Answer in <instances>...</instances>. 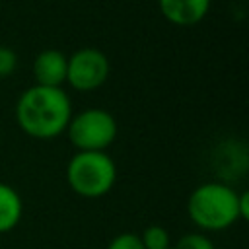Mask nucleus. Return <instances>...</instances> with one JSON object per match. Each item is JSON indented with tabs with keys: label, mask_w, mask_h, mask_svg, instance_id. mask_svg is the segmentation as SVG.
<instances>
[{
	"label": "nucleus",
	"mask_w": 249,
	"mask_h": 249,
	"mask_svg": "<svg viewBox=\"0 0 249 249\" xmlns=\"http://www.w3.org/2000/svg\"><path fill=\"white\" fill-rule=\"evenodd\" d=\"M72 117V101L62 88L29 86L16 101L19 128L37 140H51L66 132Z\"/></svg>",
	"instance_id": "nucleus-1"
},
{
	"label": "nucleus",
	"mask_w": 249,
	"mask_h": 249,
	"mask_svg": "<svg viewBox=\"0 0 249 249\" xmlns=\"http://www.w3.org/2000/svg\"><path fill=\"white\" fill-rule=\"evenodd\" d=\"M237 198L239 193L224 183H202L191 193L187 200V212L198 228L220 231L239 220Z\"/></svg>",
	"instance_id": "nucleus-2"
},
{
	"label": "nucleus",
	"mask_w": 249,
	"mask_h": 249,
	"mask_svg": "<svg viewBox=\"0 0 249 249\" xmlns=\"http://www.w3.org/2000/svg\"><path fill=\"white\" fill-rule=\"evenodd\" d=\"M70 189L84 198L107 195L117 181V165L107 152H76L66 165Z\"/></svg>",
	"instance_id": "nucleus-3"
},
{
	"label": "nucleus",
	"mask_w": 249,
	"mask_h": 249,
	"mask_svg": "<svg viewBox=\"0 0 249 249\" xmlns=\"http://www.w3.org/2000/svg\"><path fill=\"white\" fill-rule=\"evenodd\" d=\"M115 117L101 109L89 107L72 115L66 126V134L78 152H105L117 138Z\"/></svg>",
	"instance_id": "nucleus-4"
},
{
	"label": "nucleus",
	"mask_w": 249,
	"mask_h": 249,
	"mask_svg": "<svg viewBox=\"0 0 249 249\" xmlns=\"http://www.w3.org/2000/svg\"><path fill=\"white\" fill-rule=\"evenodd\" d=\"M111 72L107 54L95 47H82L68 56L66 82L76 91H93L101 88Z\"/></svg>",
	"instance_id": "nucleus-5"
},
{
	"label": "nucleus",
	"mask_w": 249,
	"mask_h": 249,
	"mask_svg": "<svg viewBox=\"0 0 249 249\" xmlns=\"http://www.w3.org/2000/svg\"><path fill=\"white\" fill-rule=\"evenodd\" d=\"M68 56L58 49H43L33 60V78L37 86L62 88L66 82Z\"/></svg>",
	"instance_id": "nucleus-6"
},
{
	"label": "nucleus",
	"mask_w": 249,
	"mask_h": 249,
	"mask_svg": "<svg viewBox=\"0 0 249 249\" xmlns=\"http://www.w3.org/2000/svg\"><path fill=\"white\" fill-rule=\"evenodd\" d=\"M212 0H158L161 16L173 25H195L202 21Z\"/></svg>",
	"instance_id": "nucleus-7"
},
{
	"label": "nucleus",
	"mask_w": 249,
	"mask_h": 249,
	"mask_svg": "<svg viewBox=\"0 0 249 249\" xmlns=\"http://www.w3.org/2000/svg\"><path fill=\"white\" fill-rule=\"evenodd\" d=\"M21 214L23 202L19 193L10 185L0 183V233L12 231L19 224Z\"/></svg>",
	"instance_id": "nucleus-8"
},
{
	"label": "nucleus",
	"mask_w": 249,
	"mask_h": 249,
	"mask_svg": "<svg viewBox=\"0 0 249 249\" xmlns=\"http://www.w3.org/2000/svg\"><path fill=\"white\" fill-rule=\"evenodd\" d=\"M140 241L144 245V249H169V231L163 226H148L142 235Z\"/></svg>",
	"instance_id": "nucleus-9"
},
{
	"label": "nucleus",
	"mask_w": 249,
	"mask_h": 249,
	"mask_svg": "<svg viewBox=\"0 0 249 249\" xmlns=\"http://www.w3.org/2000/svg\"><path fill=\"white\" fill-rule=\"evenodd\" d=\"M171 249H216V247L204 233H187Z\"/></svg>",
	"instance_id": "nucleus-10"
},
{
	"label": "nucleus",
	"mask_w": 249,
	"mask_h": 249,
	"mask_svg": "<svg viewBox=\"0 0 249 249\" xmlns=\"http://www.w3.org/2000/svg\"><path fill=\"white\" fill-rule=\"evenodd\" d=\"M107 249H144V245L136 233H119L109 241Z\"/></svg>",
	"instance_id": "nucleus-11"
},
{
	"label": "nucleus",
	"mask_w": 249,
	"mask_h": 249,
	"mask_svg": "<svg viewBox=\"0 0 249 249\" xmlns=\"http://www.w3.org/2000/svg\"><path fill=\"white\" fill-rule=\"evenodd\" d=\"M18 66V54L10 47H0V78H8Z\"/></svg>",
	"instance_id": "nucleus-12"
},
{
	"label": "nucleus",
	"mask_w": 249,
	"mask_h": 249,
	"mask_svg": "<svg viewBox=\"0 0 249 249\" xmlns=\"http://www.w3.org/2000/svg\"><path fill=\"white\" fill-rule=\"evenodd\" d=\"M237 208H239V220H247L249 218V193L247 191L239 193Z\"/></svg>",
	"instance_id": "nucleus-13"
},
{
	"label": "nucleus",
	"mask_w": 249,
	"mask_h": 249,
	"mask_svg": "<svg viewBox=\"0 0 249 249\" xmlns=\"http://www.w3.org/2000/svg\"><path fill=\"white\" fill-rule=\"evenodd\" d=\"M169 249H171V247H169Z\"/></svg>",
	"instance_id": "nucleus-14"
}]
</instances>
